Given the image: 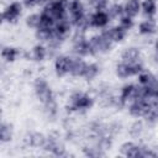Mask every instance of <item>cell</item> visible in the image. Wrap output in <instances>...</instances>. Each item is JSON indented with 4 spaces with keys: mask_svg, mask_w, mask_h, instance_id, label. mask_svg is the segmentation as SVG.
I'll return each mask as SVG.
<instances>
[{
    "mask_svg": "<svg viewBox=\"0 0 158 158\" xmlns=\"http://www.w3.org/2000/svg\"><path fill=\"white\" fill-rule=\"evenodd\" d=\"M95 104L94 96H91L89 93L83 90H75L73 91L68 98V110L72 112H86L89 111Z\"/></svg>",
    "mask_w": 158,
    "mask_h": 158,
    "instance_id": "3",
    "label": "cell"
},
{
    "mask_svg": "<svg viewBox=\"0 0 158 158\" xmlns=\"http://www.w3.org/2000/svg\"><path fill=\"white\" fill-rule=\"evenodd\" d=\"M68 17L73 25V28L78 32H85L89 28V15L86 14L85 5L81 0H69Z\"/></svg>",
    "mask_w": 158,
    "mask_h": 158,
    "instance_id": "2",
    "label": "cell"
},
{
    "mask_svg": "<svg viewBox=\"0 0 158 158\" xmlns=\"http://www.w3.org/2000/svg\"><path fill=\"white\" fill-rule=\"evenodd\" d=\"M88 21H89V28L105 30L109 26L111 17L107 10H94L91 14H89Z\"/></svg>",
    "mask_w": 158,
    "mask_h": 158,
    "instance_id": "12",
    "label": "cell"
},
{
    "mask_svg": "<svg viewBox=\"0 0 158 158\" xmlns=\"http://www.w3.org/2000/svg\"><path fill=\"white\" fill-rule=\"evenodd\" d=\"M105 33L109 36V38L116 44V43H121L125 38H126V36H127V31L125 30V28H122L118 23L117 25H115V26H111V27H106L105 30Z\"/></svg>",
    "mask_w": 158,
    "mask_h": 158,
    "instance_id": "15",
    "label": "cell"
},
{
    "mask_svg": "<svg viewBox=\"0 0 158 158\" xmlns=\"http://www.w3.org/2000/svg\"><path fill=\"white\" fill-rule=\"evenodd\" d=\"M99 74H100V65L95 62H88L85 72L83 74V79L86 81H93L94 79L98 78Z\"/></svg>",
    "mask_w": 158,
    "mask_h": 158,
    "instance_id": "25",
    "label": "cell"
},
{
    "mask_svg": "<svg viewBox=\"0 0 158 158\" xmlns=\"http://www.w3.org/2000/svg\"><path fill=\"white\" fill-rule=\"evenodd\" d=\"M32 86L35 96L42 104L43 112L46 114V116L48 118H56L58 115V105L49 83L42 77H37L35 78Z\"/></svg>",
    "mask_w": 158,
    "mask_h": 158,
    "instance_id": "1",
    "label": "cell"
},
{
    "mask_svg": "<svg viewBox=\"0 0 158 158\" xmlns=\"http://www.w3.org/2000/svg\"><path fill=\"white\" fill-rule=\"evenodd\" d=\"M68 6L69 0H48L43 5L42 11L48 14L57 22L59 20L68 17Z\"/></svg>",
    "mask_w": 158,
    "mask_h": 158,
    "instance_id": "6",
    "label": "cell"
},
{
    "mask_svg": "<svg viewBox=\"0 0 158 158\" xmlns=\"http://www.w3.org/2000/svg\"><path fill=\"white\" fill-rule=\"evenodd\" d=\"M143 70H144V65L142 62L126 63V62L120 60L115 67V74L120 79H128L132 77H137Z\"/></svg>",
    "mask_w": 158,
    "mask_h": 158,
    "instance_id": "8",
    "label": "cell"
},
{
    "mask_svg": "<svg viewBox=\"0 0 158 158\" xmlns=\"http://www.w3.org/2000/svg\"><path fill=\"white\" fill-rule=\"evenodd\" d=\"M139 93V85L135 83H126L120 88L117 101L120 106H127Z\"/></svg>",
    "mask_w": 158,
    "mask_h": 158,
    "instance_id": "11",
    "label": "cell"
},
{
    "mask_svg": "<svg viewBox=\"0 0 158 158\" xmlns=\"http://www.w3.org/2000/svg\"><path fill=\"white\" fill-rule=\"evenodd\" d=\"M14 137V127L10 122L1 121L0 123V141L1 143H7Z\"/></svg>",
    "mask_w": 158,
    "mask_h": 158,
    "instance_id": "26",
    "label": "cell"
},
{
    "mask_svg": "<svg viewBox=\"0 0 158 158\" xmlns=\"http://www.w3.org/2000/svg\"><path fill=\"white\" fill-rule=\"evenodd\" d=\"M43 149L47 151L48 153H51L54 157H64V156H67V151H65V147H64L63 142L56 135H48L47 136L46 143L43 146Z\"/></svg>",
    "mask_w": 158,
    "mask_h": 158,
    "instance_id": "14",
    "label": "cell"
},
{
    "mask_svg": "<svg viewBox=\"0 0 158 158\" xmlns=\"http://www.w3.org/2000/svg\"><path fill=\"white\" fill-rule=\"evenodd\" d=\"M25 23H26L27 27H30L32 30H36L38 27V23H40V12L30 14L25 20Z\"/></svg>",
    "mask_w": 158,
    "mask_h": 158,
    "instance_id": "29",
    "label": "cell"
},
{
    "mask_svg": "<svg viewBox=\"0 0 158 158\" xmlns=\"http://www.w3.org/2000/svg\"><path fill=\"white\" fill-rule=\"evenodd\" d=\"M107 12L111 19H120L123 15V5L122 4H112L107 7Z\"/></svg>",
    "mask_w": 158,
    "mask_h": 158,
    "instance_id": "27",
    "label": "cell"
},
{
    "mask_svg": "<svg viewBox=\"0 0 158 158\" xmlns=\"http://www.w3.org/2000/svg\"><path fill=\"white\" fill-rule=\"evenodd\" d=\"M22 11H23V4L22 1H11L9 2L2 12H1V19H2V22L5 23H15L17 22V20L21 17L22 15Z\"/></svg>",
    "mask_w": 158,
    "mask_h": 158,
    "instance_id": "10",
    "label": "cell"
},
{
    "mask_svg": "<svg viewBox=\"0 0 158 158\" xmlns=\"http://www.w3.org/2000/svg\"><path fill=\"white\" fill-rule=\"evenodd\" d=\"M49 56V52H48V48L44 43L42 42H38L36 43L31 51H30V57L33 62H37V63H41L43 60H46V58Z\"/></svg>",
    "mask_w": 158,
    "mask_h": 158,
    "instance_id": "16",
    "label": "cell"
},
{
    "mask_svg": "<svg viewBox=\"0 0 158 158\" xmlns=\"http://www.w3.org/2000/svg\"><path fill=\"white\" fill-rule=\"evenodd\" d=\"M143 131H144L143 123H142L141 121H136V122H133V123L131 125L128 132H130V136H131L132 138H138V137L142 136Z\"/></svg>",
    "mask_w": 158,
    "mask_h": 158,
    "instance_id": "28",
    "label": "cell"
},
{
    "mask_svg": "<svg viewBox=\"0 0 158 158\" xmlns=\"http://www.w3.org/2000/svg\"><path fill=\"white\" fill-rule=\"evenodd\" d=\"M72 51H73L74 56H77V57L85 58V57L91 56L89 38L85 37V32L75 31V35L72 38Z\"/></svg>",
    "mask_w": 158,
    "mask_h": 158,
    "instance_id": "9",
    "label": "cell"
},
{
    "mask_svg": "<svg viewBox=\"0 0 158 158\" xmlns=\"http://www.w3.org/2000/svg\"><path fill=\"white\" fill-rule=\"evenodd\" d=\"M72 59L73 57L67 54H57L53 62V70L58 78H64L69 75L70 67H72Z\"/></svg>",
    "mask_w": 158,
    "mask_h": 158,
    "instance_id": "13",
    "label": "cell"
},
{
    "mask_svg": "<svg viewBox=\"0 0 158 158\" xmlns=\"http://www.w3.org/2000/svg\"><path fill=\"white\" fill-rule=\"evenodd\" d=\"M141 2L142 0H126L123 5V15H127L132 19L141 14Z\"/></svg>",
    "mask_w": 158,
    "mask_h": 158,
    "instance_id": "22",
    "label": "cell"
},
{
    "mask_svg": "<svg viewBox=\"0 0 158 158\" xmlns=\"http://www.w3.org/2000/svg\"><path fill=\"white\" fill-rule=\"evenodd\" d=\"M21 56V49L15 46H4L1 48V58L5 63H14Z\"/></svg>",
    "mask_w": 158,
    "mask_h": 158,
    "instance_id": "18",
    "label": "cell"
},
{
    "mask_svg": "<svg viewBox=\"0 0 158 158\" xmlns=\"http://www.w3.org/2000/svg\"><path fill=\"white\" fill-rule=\"evenodd\" d=\"M118 25L128 32V31L135 26V20H133L132 17L127 16V15H122V16L118 19Z\"/></svg>",
    "mask_w": 158,
    "mask_h": 158,
    "instance_id": "30",
    "label": "cell"
},
{
    "mask_svg": "<svg viewBox=\"0 0 158 158\" xmlns=\"http://www.w3.org/2000/svg\"><path fill=\"white\" fill-rule=\"evenodd\" d=\"M149 104H151V98H148L142 91V89L139 88L138 95L127 105V111H128V114L132 117L139 118V117H143L144 116V114H146Z\"/></svg>",
    "mask_w": 158,
    "mask_h": 158,
    "instance_id": "7",
    "label": "cell"
},
{
    "mask_svg": "<svg viewBox=\"0 0 158 158\" xmlns=\"http://www.w3.org/2000/svg\"><path fill=\"white\" fill-rule=\"evenodd\" d=\"M88 62L84 60V58L81 57H77L74 56L72 59V67H70V73L69 75L74 77V78H83V74L85 72Z\"/></svg>",
    "mask_w": 158,
    "mask_h": 158,
    "instance_id": "19",
    "label": "cell"
},
{
    "mask_svg": "<svg viewBox=\"0 0 158 158\" xmlns=\"http://www.w3.org/2000/svg\"><path fill=\"white\" fill-rule=\"evenodd\" d=\"M154 52H156V54H157V57H158V37H157V40H156V42H154Z\"/></svg>",
    "mask_w": 158,
    "mask_h": 158,
    "instance_id": "34",
    "label": "cell"
},
{
    "mask_svg": "<svg viewBox=\"0 0 158 158\" xmlns=\"http://www.w3.org/2000/svg\"><path fill=\"white\" fill-rule=\"evenodd\" d=\"M88 1L94 10H107V7L110 6L109 0H88Z\"/></svg>",
    "mask_w": 158,
    "mask_h": 158,
    "instance_id": "31",
    "label": "cell"
},
{
    "mask_svg": "<svg viewBox=\"0 0 158 158\" xmlns=\"http://www.w3.org/2000/svg\"><path fill=\"white\" fill-rule=\"evenodd\" d=\"M142 118L147 123H158V100L151 99V104Z\"/></svg>",
    "mask_w": 158,
    "mask_h": 158,
    "instance_id": "23",
    "label": "cell"
},
{
    "mask_svg": "<svg viewBox=\"0 0 158 158\" xmlns=\"http://www.w3.org/2000/svg\"><path fill=\"white\" fill-rule=\"evenodd\" d=\"M120 60L126 62V63H137V62H142V54L139 48L137 47H127L122 51Z\"/></svg>",
    "mask_w": 158,
    "mask_h": 158,
    "instance_id": "17",
    "label": "cell"
},
{
    "mask_svg": "<svg viewBox=\"0 0 158 158\" xmlns=\"http://www.w3.org/2000/svg\"><path fill=\"white\" fill-rule=\"evenodd\" d=\"M158 11L157 0H142L141 2V12L144 19H154Z\"/></svg>",
    "mask_w": 158,
    "mask_h": 158,
    "instance_id": "21",
    "label": "cell"
},
{
    "mask_svg": "<svg viewBox=\"0 0 158 158\" xmlns=\"http://www.w3.org/2000/svg\"><path fill=\"white\" fill-rule=\"evenodd\" d=\"M84 154L89 156V157H100V156H105V151L100 149L96 146H94V147H85L84 148Z\"/></svg>",
    "mask_w": 158,
    "mask_h": 158,
    "instance_id": "32",
    "label": "cell"
},
{
    "mask_svg": "<svg viewBox=\"0 0 158 158\" xmlns=\"http://www.w3.org/2000/svg\"><path fill=\"white\" fill-rule=\"evenodd\" d=\"M46 138H47V136H44L41 132H30L26 137V143L30 147L43 148V146L46 143Z\"/></svg>",
    "mask_w": 158,
    "mask_h": 158,
    "instance_id": "24",
    "label": "cell"
},
{
    "mask_svg": "<svg viewBox=\"0 0 158 158\" xmlns=\"http://www.w3.org/2000/svg\"><path fill=\"white\" fill-rule=\"evenodd\" d=\"M120 154L123 157H158V152H156L153 148H149L144 144L137 143L135 141H126L120 146Z\"/></svg>",
    "mask_w": 158,
    "mask_h": 158,
    "instance_id": "4",
    "label": "cell"
},
{
    "mask_svg": "<svg viewBox=\"0 0 158 158\" xmlns=\"http://www.w3.org/2000/svg\"><path fill=\"white\" fill-rule=\"evenodd\" d=\"M48 0H22V4L27 9H33V7H37V6H43Z\"/></svg>",
    "mask_w": 158,
    "mask_h": 158,
    "instance_id": "33",
    "label": "cell"
},
{
    "mask_svg": "<svg viewBox=\"0 0 158 158\" xmlns=\"http://www.w3.org/2000/svg\"><path fill=\"white\" fill-rule=\"evenodd\" d=\"M90 43V49H91V56H98V54H104L107 53L112 49L115 43L109 38V36L105 33L104 30H101L100 33H96L89 38Z\"/></svg>",
    "mask_w": 158,
    "mask_h": 158,
    "instance_id": "5",
    "label": "cell"
},
{
    "mask_svg": "<svg viewBox=\"0 0 158 158\" xmlns=\"http://www.w3.org/2000/svg\"><path fill=\"white\" fill-rule=\"evenodd\" d=\"M157 32V23L154 19H144L138 23V33L141 36H152Z\"/></svg>",
    "mask_w": 158,
    "mask_h": 158,
    "instance_id": "20",
    "label": "cell"
}]
</instances>
